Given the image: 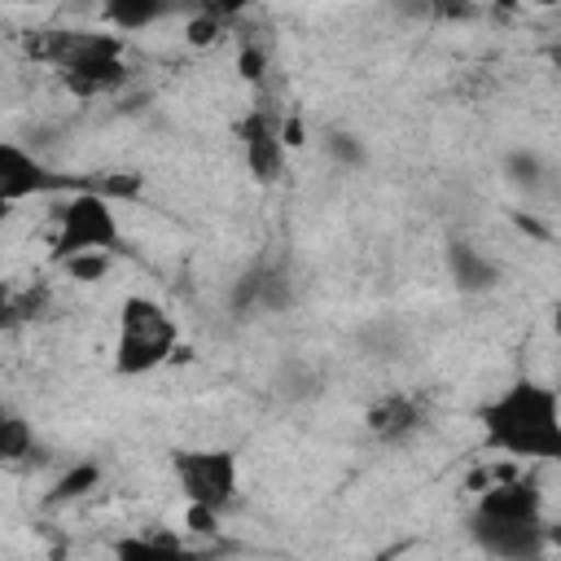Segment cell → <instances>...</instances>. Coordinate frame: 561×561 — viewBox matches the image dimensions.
Returning a JSON list of instances; mask_svg holds the SVG:
<instances>
[{"label": "cell", "instance_id": "1", "mask_svg": "<svg viewBox=\"0 0 561 561\" xmlns=\"http://www.w3.org/2000/svg\"><path fill=\"white\" fill-rule=\"evenodd\" d=\"M482 434L504 456L561 460V394L543 381L517 377L482 408Z\"/></svg>", "mask_w": 561, "mask_h": 561}, {"label": "cell", "instance_id": "2", "mask_svg": "<svg viewBox=\"0 0 561 561\" xmlns=\"http://www.w3.org/2000/svg\"><path fill=\"white\" fill-rule=\"evenodd\" d=\"M26 48L44 61H53L66 79L70 92L79 96H96V92H114L127 79L123 66V39L118 35H96V31H44L35 39H26Z\"/></svg>", "mask_w": 561, "mask_h": 561}, {"label": "cell", "instance_id": "3", "mask_svg": "<svg viewBox=\"0 0 561 561\" xmlns=\"http://www.w3.org/2000/svg\"><path fill=\"white\" fill-rule=\"evenodd\" d=\"M175 316L145 298V294H131L123 298L118 307V342H114V368L123 377H140V373H153L158 364H167L175 355Z\"/></svg>", "mask_w": 561, "mask_h": 561}, {"label": "cell", "instance_id": "4", "mask_svg": "<svg viewBox=\"0 0 561 561\" xmlns=\"http://www.w3.org/2000/svg\"><path fill=\"white\" fill-rule=\"evenodd\" d=\"M118 245V215L105 193L79 188L57 206V259H75L83 250H114Z\"/></svg>", "mask_w": 561, "mask_h": 561}, {"label": "cell", "instance_id": "5", "mask_svg": "<svg viewBox=\"0 0 561 561\" xmlns=\"http://www.w3.org/2000/svg\"><path fill=\"white\" fill-rule=\"evenodd\" d=\"M175 482L188 504H206L215 513L237 504V456L224 447H197V451H175Z\"/></svg>", "mask_w": 561, "mask_h": 561}, {"label": "cell", "instance_id": "6", "mask_svg": "<svg viewBox=\"0 0 561 561\" xmlns=\"http://www.w3.org/2000/svg\"><path fill=\"white\" fill-rule=\"evenodd\" d=\"M469 530L478 539L482 552H491L495 561H539L548 530L543 522H500V517H469Z\"/></svg>", "mask_w": 561, "mask_h": 561}, {"label": "cell", "instance_id": "7", "mask_svg": "<svg viewBox=\"0 0 561 561\" xmlns=\"http://www.w3.org/2000/svg\"><path fill=\"white\" fill-rule=\"evenodd\" d=\"M70 180L48 171L31 149H22L18 140H4L0 145V202L13 206L22 197H35V193H53V188H66Z\"/></svg>", "mask_w": 561, "mask_h": 561}, {"label": "cell", "instance_id": "8", "mask_svg": "<svg viewBox=\"0 0 561 561\" xmlns=\"http://www.w3.org/2000/svg\"><path fill=\"white\" fill-rule=\"evenodd\" d=\"M237 136H241V153H245L250 175H254L259 184H272V180L285 171V140H280V127H276L263 110H254V114L241 118Z\"/></svg>", "mask_w": 561, "mask_h": 561}, {"label": "cell", "instance_id": "9", "mask_svg": "<svg viewBox=\"0 0 561 561\" xmlns=\"http://www.w3.org/2000/svg\"><path fill=\"white\" fill-rule=\"evenodd\" d=\"M232 311H280L294 302L289 276L280 272V263H254L250 272L237 276L232 285Z\"/></svg>", "mask_w": 561, "mask_h": 561}, {"label": "cell", "instance_id": "10", "mask_svg": "<svg viewBox=\"0 0 561 561\" xmlns=\"http://www.w3.org/2000/svg\"><path fill=\"white\" fill-rule=\"evenodd\" d=\"M543 500H539V486L530 478H504V482H491L478 491V517H500V522H543L539 517Z\"/></svg>", "mask_w": 561, "mask_h": 561}, {"label": "cell", "instance_id": "11", "mask_svg": "<svg viewBox=\"0 0 561 561\" xmlns=\"http://www.w3.org/2000/svg\"><path fill=\"white\" fill-rule=\"evenodd\" d=\"M364 425L377 443H408L421 430V403L403 390H390L364 412Z\"/></svg>", "mask_w": 561, "mask_h": 561}, {"label": "cell", "instance_id": "12", "mask_svg": "<svg viewBox=\"0 0 561 561\" xmlns=\"http://www.w3.org/2000/svg\"><path fill=\"white\" fill-rule=\"evenodd\" d=\"M447 272L456 280V289H465V294H482V289H491L500 280V267L482 250H473L469 241H451L447 245Z\"/></svg>", "mask_w": 561, "mask_h": 561}, {"label": "cell", "instance_id": "13", "mask_svg": "<svg viewBox=\"0 0 561 561\" xmlns=\"http://www.w3.org/2000/svg\"><path fill=\"white\" fill-rule=\"evenodd\" d=\"M114 561H197V552H188L180 539H162V535H127L114 543Z\"/></svg>", "mask_w": 561, "mask_h": 561}, {"label": "cell", "instance_id": "14", "mask_svg": "<svg viewBox=\"0 0 561 561\" xmlns=\"http://www.w3.org/2000/svg\"><path fill=\"white\" fill-rule=\"evenodd\" d=\"M114 31H145V26H153L158 18H167V4H158V0H114V4H105V13H101Z\"/></svg>", "mask_w": 561, "mask_h": 561}, {"label": "cell", "instance_id": "15", "mask_svg": "<svg viewBox=\"0 0 561 561\" xmlns=\"http://www.w3.org/2000/svg\"><path fill=\"white\" fill-rule=\"evenodd\" d=\"M31 451H35L31 425H26L18 412H4V421H0V456H4L9 465H18V460H26Z\"/></svg>", "mask_w": 561, "mask_h": 561}, {"label": "cell", "instance_id": "16", "mask_svg": "<svg viewBox=\"0 0 561 561\" xmlns=\"http://www.w3.org/2000/svg\"><path fill=\"white\" fill-rule=\"evenodd\" d=\"M324 153H329L337 167H351V171H359V167L368 162L364 140H359L355 131H346V127H329V131H324Z\"/></svg>", "mask_w": 561, "mask_h": 561}, {"label": "cell", "instance_id": "17", "mask_svg": "<svg viewBox=\"0 0 561 561\" xmlns=\"http://www.w3.org/2000/svg\"><path fill=\"white\" fill-rule=\"evenodd\" d=\"M96 482H101V469H96L92 460H83V465H75L70 473H61V482H57V486H53V495H48V504L79 500V495H88Z\"/></svg>", "mask_w": 561, "mask_h": 561}, {"label": "cell", "instance_id": "18", "mask_svg": "<svg viewBox=\"0 0 561 561\" xmlns=\"http://www.w3.org/2000/svg\"><path fill=\"white\" fill-rule=\"evenodd\" d=\"M44 302H48V289H44V285H31V289H22V294H9V298H4V324L35 320V316L44 311Z\"/></svg>", "mask_w": 561, "mask_h": 561}, {"label": "cell", "instance_id": "19", "mask_svg": "<svg viewBox=\"0 0 561 561\" xmlns=\"http://www.w3.org/2000/svg\"><path fill=\"white\" fill-rule=\"evenodd\" d=\"M61 267H66L70 280H101V276L114 267V259H110V250H83V254L66 259Z\"/></svg>", "mask_w": 561, "mask_h": 561}, {"label": "cell", "instance_id": "20", "mask_svg": "<svg viewBox=\"0 0 561 561\" xmlns=\"http://www.w3.org/2000/svg\"><path fill=\"white\" fill-rule=\"evenodd\" d=\"M359 346H364L368 355H399V346H403V333H399V324H386V320H377V324L359 329Z\"/></svg>", "mask_w": 561, "mask_h": 561}, {"label": "cell", "instance_id": "21", "mask_svg": "<svg viewBox=\"0 0 561 561\" xmlns=\"http://www.w3.org/2000/svg\"><path fill=\"white\" fill-rule=\"evenodd\" d=\"M276 390H280L285 399H311V394L320 390V373H311L307 364H285Z\"/></svg>", "mask_w": 561, "mask_h": 561}, {"label": "cell", "instance_id": "22", "mask_svg": "<svg viewBox=\"0 0 561 561\" xmlns=\"http://www.w3.org/2000/svg\"><path fill=\"white\" fill-rule=\"evenodd\" d=\"M224 18H228V9H206V13L188 18V26H184V39H188L193 48H206V44H215V39H219V26H224Z\"/></svg>", "mask_w": 561, "mask_h": 561}, {"label": "cell", "instance_id": "23", "mask_svg": "<svg viewBox=\"0 0 561 561\" xmlns=\"http://www.w3.org/2000/svg\"><path fill=\"white\" fill-rule=\"evenodd\" d=\"M504 171H508V180H513V184L535 188V184H539V175H543V162H539V153H530V149H513V153L504 158Z\"/></svg>", "mask_w": 561, "mask_h": 561}, {"label": "cell", "instance_id": "24", "mask_svg": "<svg viewBox=\"0 0 561 561\" xmlns=\"http://www.w3.org/2000/svg\"><path fill=\"white\" fill-rule=\"evenodd\" d=\"M237 70H241V79H250V83H259L263 79V70H267V53L259 48V44H241V53H237Z\"/></svg>", "mask_w": 561, "mask_h": 561}, {"label": "cell", "instance_id": "25", "mask_svg": "<svg viewBox=\"0 0 561 561\" xmlns=\"http://www.w3.org/2000/svg\"><path fill=\"white\" fill-rule=\"evenodd\" d=\"M184 522H188L193 535H215V530H219V513L206 508V504H188V508H184Z\"/></svg>", "mask_w": 561, "mask_h": 561}, {"label": "cell", "instance_id": "26", "mask_svg": "<svg viewBox=\"0 0 561 561\" xmlns=\"http://www.w3.org/2000/svg\"><path fill=\"white\" fill-rule=\"evenodd\" d=\"M280 140H285V149H302V145H307V131H302V118H294V114H289V118L280 123Z\"/></svg>", "mask_w": 561, "mask_h": 561}, {"label": "cell", "instance_id": "27", "mask_svg": "<svg viewBox=\"0 0 561 561\" xmlns=\"http://www.w3.org/2000/svg\"><path fill=\"white\" fill-rule=\"evenodd\" d=\"M552 333H557V337H561V302H557V307H552Z\"/></svg>", "mask_w": 561, "mask_h": 561}, {"label": "cell", "instance_id": "28", "mask_svg": "<svg viewBox=\"0 0 561 561\" xmlns=\"http://www.w3.org/2000/svg\"><path fill=\"white\" fill-rule=\"evenodd\" d=\"M552 61H557V66H561V44H557V48H552Z\"/></svg>", "mask_w": 561, "mask_h": 561}, {"label": "cell", "instance_id": "29", "mask_svg": "<svg viewBox=\"0 0 561 561\" xmlns=\"http://www.w3.org/2000/svg\"><path fill=\"white\" fill-rule=\"evenodd\" d=\"M548 539H557V543H561V526H557V530H548Z\"/></svg>", "mask_w": 561, "mask_h": 561}]
</instances>
